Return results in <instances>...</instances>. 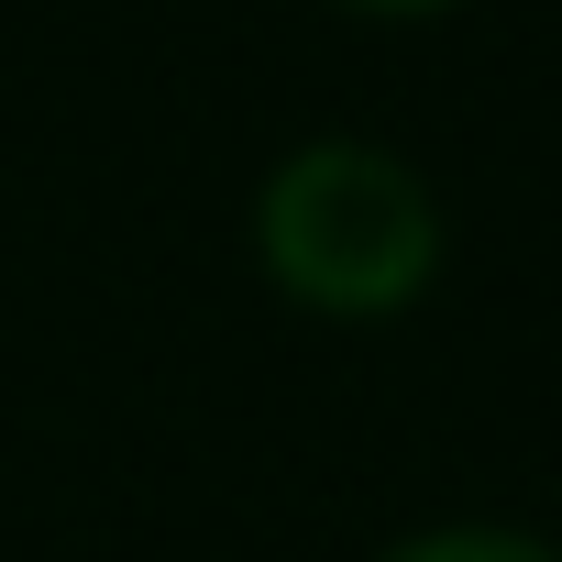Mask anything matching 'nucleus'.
Returning <instances> with one entry per match:
<instances>
[{"label":"nucleus","mask_w":562,"mask_h":562,"mask_svg":"<svg viewBox=\"0 0 562 562\" xmlns=\"http://www.w3.org/2000/svg\"><path fill=\"white\" fill-rule=\"evenodd\" d=\"M342 12H364V23H430V12H463V0H342Z\"/></svg>","instance_id":"7ed1b4c3"},{"label":"nucleus","mask_w":562,"mask_h":562,"mask_svg":"<svg viewBox=\"0 0 562 562\" xmlns=\"http://www.w3.org/2000/svg\"><path fill=\"white\" fill-rule=\"evenodd\" d=\"M441 254H452V221H441L430 177L397 144L310 133L254 188V265L310 321H397V310H419Z\"/></svg>","instance_id":"f257e3e1"},{"label":"nucleus","mask_w":562,"mask_h":562,"mask_svg":"<svg viewBox=\"0 0 562 562\" xmlns=\"http://www.w3.org/2000/svg\"><path fill=\"white\" fill-rule=\"evenodd\" d=\"M375 562H562V540H540V529H507V518H441V529H408V540H386Z\"/></svg>","instance_id":"f03ea898"}]
</instances>
